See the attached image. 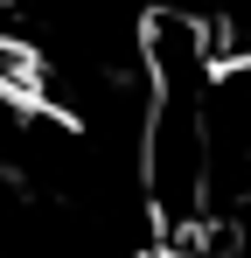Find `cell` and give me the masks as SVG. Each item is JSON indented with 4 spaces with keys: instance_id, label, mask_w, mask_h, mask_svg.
Masks as SVG:
<instances>
[{
    "instance_id": "1",
    "label": "cell",
    "mask_w": 251,
    "mask_h": 258,
    "mask_svg": "<svg viewBox=\"0 0 251 258\" xmlns=\"http://www.w3.org/2000/svg\"><path fill=\"white\" fill-rule=\"evenodd\" d=\"M209 223L251 216V56H223L209 84Z\"/></svg>"
}]
</instances>
